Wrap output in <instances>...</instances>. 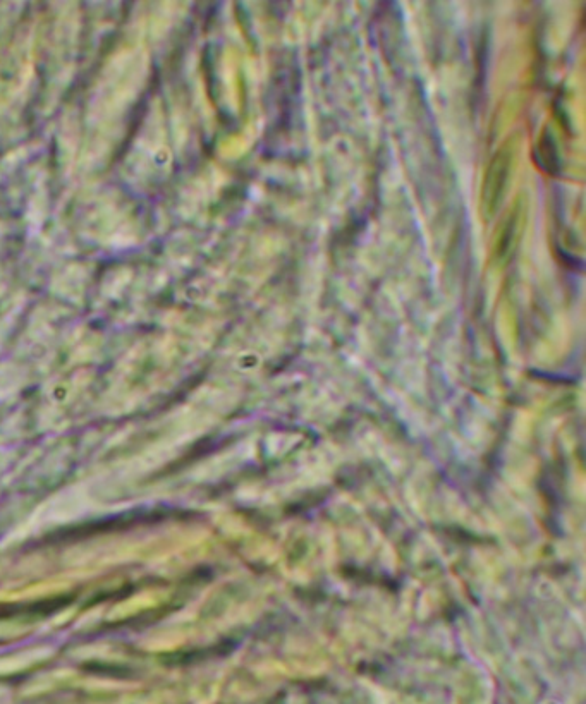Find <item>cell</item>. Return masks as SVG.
<instances>
[{"mask_svg":"<svg viewBox=\"0 0 586 704\" xmlns=\"http://www.w3.org/2000/svg\"><path fill=\"white\" fill-rule=\"evenodd\" d=\"M514 153L509 146H504L495 153L487 167L482 184V212L485 219H492L506 193L511 170H513Z\"/></svg>","mask_w":586,"mask_h":704,"instance_id":"1","label":"cell"},{"mask_svg":"<svg viewBox=\"0 0 586 704\" xmlns=\"http://www.w3.org/2000/svg\"><path fill=\"white\" fill-rule=\"evenodd\" d=\"M523 217H525V208L516 203V207L507 213L506 220L502 222L499 231H497V239H495V260L499 263H507L511 258L518 243L521 227H523Z\"/></svg>","mask_w":586,"mask_h":704,"instance_id":"2","label":"cell"}]
</instances>
